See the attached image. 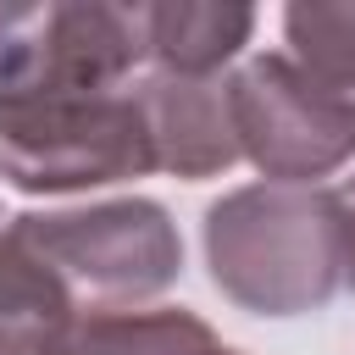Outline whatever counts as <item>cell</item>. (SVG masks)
Returning a JSON list of instances; mask_svg holds the SVG:
<instances>
[{"instance_id":"12","label":"cell","mask_w":355,"mask_h":355,"mask_svg":"<svg viewBox=\"0 0 355 355\" xmlns=\"http://www.w3.org/2000/svg\"><path fill=\"white\" fill-rule=\"evenodd\" d=\"M0 222H6V216H0Z\"/></svg>"},{"instance_id":"8","label":"cell","mask_w":355,"mask_h":355,"mask_svg":"<svg viewBox=\"0 0 355 355\" xmlns=\"http://www.w3.org/2000/svg\"><path fill=\"white\" fill-rule=\"evenodd\" d=\"M222 338L194 311H116L78 316L39 338V355H216Z\"/></svg>"},{"instance_id":"1","label":"cell","mask_w":355,"mask_h":355,"mask_svg":"<svg viewBox=\"0 0 355 355\" xmlns=\"http://www.w3.org/2000/svg\"><path fill=\"white\" fill-rule=\"evenodd\" d=\"M55 322L144 311L183 272V239L161 200L122 194L67 211H22L0 227Z\"/></svg>"},{"instance_id":"3","label":"cell","mask_w":355,"mask_h":355,"mask_svg":"<svg viewBox=\"0 0 355 355\" xmlns=\"http://www.w3.org/2000/svg\"><path fill=\"white\" fill-rule=\"evenodd\" d=\"M155 172L133 83L0 89V178L22 194H78Z\"/></svg>"},{"instance_id":"7","label":"cell","mask_w":355,"mask_h":355,"mask_svg":"<svg viewBox=\"0 0 355 355\" xmlns=\"http://www.w3.org/2000/svg\"><path fill=\"white\" fill-rule=\"evenodd\" d=\"M144 61L178 78H222V67L250 44L255 6L239 0H161L139 6Z\"/></svg>"},{"instance_id":"4","label":"cell","mask_w":355,"mask_h":355,"mask_svg":"<svg viewBox=\"0 0 355 355\" xmlns=\"http://www.w3.org/2000/svg\"><path fill=\"white\" fill-rule=\"evenodd\" d=\"M239 155L266 183H316L355 161V94L316 83L288 55H250L227 78Z\"/></svg>"},{"instance_id":"2","label":"cell","mask_w":355,"mask_h":355,"mask_svg":"<svg viewBox=\"0 0 355 355\" xmlns=\"http://www.w3.org/2000/svg\"><path fill=\"white\" fill-rule=\"evenodd\" d=\"M211 283L255 316H305L344 288L338 194L316 183H250L205 205Z\"/></svg>"},{"instance_id":"11","label":"cell","mask_w":355,"mask_h":355,"mask_svg":"<svg viewBox=\"0 0 355 355\" xmlns=\"http://www.w3.org/2000/svg\"><path fill=\"white\" fill-rule=\"evenodd\" d=\"M216 355H244V349H227V344H222V349H216Z\"/></svg>"},{"instance_id":"6","label":"cell","mask_w":355,"mask_h":355,"mask_svg":"<svg viewBox=\"0 0 355 355\" xmlns=\"http://www.w3.org/2000/svg\"><path fill=\"white\" fill-rule=\"evenodd\" d=\"M150 144H155V172L172 178H216L239 161V128H233V100L227 78H178V72H150L133 83Z\"/></svg>"},{"instance_id":"9","label":"cell","mask_w":355,"mask_h":355,"mask_svg":"<svg viewBox=\"0 0 355 355\" xmlns=\"http://www.w3.org/2000/svg\"><path fill=\"white\" fill-rule=\"evenodd\" d=\"M288 61L305 67L316 83L355 94V0H294L283 6Z\"/></svg>"},{"instance_id":"5","label":"cell","mask_w":355,"mask_h":355,"mask_svg":"<svg viewBox=\"0 0 355 355\" xmlns=\"http://www.w3.org/2000/svg\"><path fill=\"white\" fill-rule=\"evenodd\" d=\"M144 67L139 6L0 0V89H122Z\"/></svg>"},{"instance_id":"10","label":"cell","mask_w":355,"mask_h":355,"mask_svg":"<svg viewBox=\"0 0 355 355\" xmlns=\"http://www.w3.org/2000/svg\"><path fill=\"white\" fill-rule=\"evenodd\" d=\"M333 194H338V227H344V283L355 288V178Z\"/></svg>"}]
</instances>
